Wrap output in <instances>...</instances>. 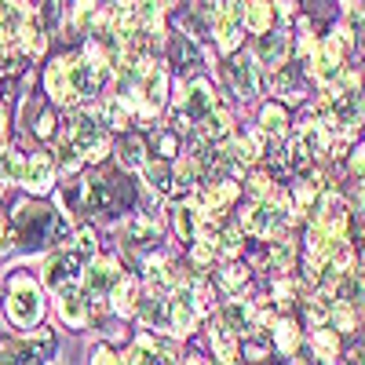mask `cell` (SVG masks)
Listing matches in <instances>:
<instances>
[{
    "label": "cell",
    "instance_id": "12",
    "mask_svg": "<svg viewBox=\"0 0 365 365\" xmlns=\"http://www.w3.org/2000/svg\"><path fill=\"white\" fill-rule=\"evenodd\" d=\"M55 311H58V318L66 322V329H88L91 311H88V299H84L77 289L58 292V296H55Z\"/></svg>",
    "mask_w": 365,
    "mask_h": 365
},
{
    "label": "cell",
    "instance_id": "14",
    "mask_svg": "<svg viewBox=\"0 0 365 365\" xmlns=\"http://www.w3.org/2000/svg\"><path fill=\"white\" fill-rule=\"evenodd\" d=\"M245 29L256 37L274 29V4L270 0H245Z\"/></svg>",
    "mask_w": 365,
    "mask_h": 365
},
{
    "label": "cell",
    "instance_id": "24",
    "mask_svg": "<svg viewBox=\"0 0 365 365\" xmlns=\"http://www.w3.org/2000/svg\"><path fill=\"white\" fill-rule=\"evenodd\" d=\"M34 135H37V139H51V135H55V110H51V106H44V110L37 113Z\"/></svg>",
    "mask_w": 365,
    "mask_h": 365
},
{
    "label": "cell",
    "instance_id": "11",
    "mask_svg": "<svg viewBox=\"0 0 365 365\" xmlns=\"http://www.w3.org/2000/svg\"><path fill=\"white\" fill-rule=\"evenodd\" d=\"M220 103H216V88H212L205 77H194L190 84H187V96H182V103H179V110L187 113L194 125L205 117V113H212Z\"/></svg>",
    "mask_w": 365,
    "mask_h": 365
},
{
    "label": "cell",
    "instance_id": "10",
    "mask_svg": "<svg viewBox=\"0 0 365 365\" xmlns=\"http://www.w3.org/2000/svg\"><path fill=\"white\" fill-rule=\"evenodd\" d=\"M165 48H168V63H172L175 70H182V73H194V70H201V63H205L201 44H197L194 37H187V34H168Z\"/></svg>",
    "mask_w": 365,
    "mask_h": 365
},
{
    "label": "cell",
    "instance_id": "18",
    "mask_svg": "<svg viewBox=\"0 0 365 365\" xmlns=\"http://www.w3.org/2000/svg\"><path fill=\"white\" fill-rule=\"evenodd\" d=\"M135 292H139V282L135 278H120L117 285H113V292H110V299H113V311L117 314H135V307H139V299H135Z\"/></svg>",
    "mask_w": 365,
    "mask_h": 365
},
{
    "label": "cell",
    "instance_id": "9",
    "mask_svg": "<svg viewBox=\"0 0 365 365\" xmlns=\"http://www.w3.org/2000/svg\"><path fill=\"white\" fill-rule=\"evenodd\" d=\"M158 227L154 220H146V216H128L125 227H120V245H128L132 252H154L158 249Z\"/></svg>",
    "mask_w": 365,
    "mask_h": 365
},
{
    "label": "cell",
    "instance_id": "20",
    "mask_svg": "<svg viewBox=\"0 0 365 365\" xmlns=\"http://www.w3.org/2000/svg\"><path fill=\"white\" fill-rule=\"evenodd\" d=\"M99 0H73V29L77 34H91L99 22Z\"/></svg>",
    "mask_w": 365,
    "mask_h": 365
},
{
    "label": "cell",
    "instance_id": "27",
    "mask_svg": "<svg viewBox=\"0 0 365 365\" xmlns=\"http://www.w3.org/2000/svg\"><path fill=\"white\" fill-rule=\"evenodd\" d=\"M4 245H11V241H8V216L0 212V249H4Z\"/></svg>",
    "mask_w": 365,
    "mask_h": 365
},
{
    "label": "cell",
    "instance_id": "2",
    "mask_svg": "<svg viewBox=\"0 0 365 365\" xmlns=\"http://www.w3.org/2000/svg\"><path fill=\"white\" fill-rule=\"evenodd\" d=\"M4 318L29 332V329H37V322L44 318V292L37 285V278H29L26 270L11 274L8 278V299H4Z\"/></svg>",
    "mask_w": 365,
    "mask_h": 365
},
{
    "label": "cell",
    "instance_id": "17",
    "mask_svg": "<svg viewBox=\"0 0 365 365\" xmlns=\"http://www.w3.org/2000/svg\"><path fill=\"white\" fill-rule=\"evenodd\" d=\"M270 332H274V347H278V354H285V358H289V354H296V351H299V344H303L299 325H296L292 318H282Z\"/></svg>",
    "mask_w": 365,
    "mask_h": 365
},
{
    "label": "cell",
    "instance_id": "13",
    "mask_svg": "<svg viewBox=\"0 0 365 365\" xmlns=\"http://www.w3.org/2000/svg\"><path fill=\"white\" fill-rule=\"evenodd\" d=\"M259 132L270 135V139H282L289 132V106L282 99L263 103V110H259Z\"/></svg>",
    "mask_w": 365,
    "mask_h": 365
},
{
    "label": "cell",
    "instance_id": "30",
    "mask_svg": "<svg viewBox=\"0 0 365 365\" xmlns=\"http://www.w3.org/2000/svg\"><path fill=\"white\" fill-rule=\"evenodd\" d=\"M208 365H234V361H220V358H216V361H208Z\"/></svg>",
    "mask_w": 365,
    "mask_h": 365
},
{
    "label": "cell",
    "instance_id": "22",
    "mask_svg": "<svg viewBox=\"0 0 365 365\" xmlns=\"http://www.w3.org/2000/svg\"><path fill=\"white\" fill-rule=\"evenodd\" d=\"M220 282L227 285L230 296H241V285L249 282V267H241V263H230L227 270H220Z\"/></svg>",
    "mask_w": 365,
    "mask_h": 365
},
{
    "label": "cell",
    "instance_id": "25",
    "mask_svg": "<svg viewBox=\"0 0 365 365\" xmlns=\"http://www.w3.org/2000/svg\"><path fill=\"white\" fill-rule=\"evenodd\" d=\"M91 365H120V358L113 354L110 344H99L96 351H91Z\"/></svg>",
    "mask_w": 365,
    "mask_h": 365
},
{
    "label": "cell",
    "instance_id": "15",
    "mask_svg": "<svg viewBox=\"0 0 365 365\" xmlns=\"http://www.w3.org/2000/svg\"><path fill=\"white\" fill-rule=\"evenodd\" d=\"M197 135H201L205 143H220V139H227V135H230V117L216 106L212 113H205V117L197 120Z\"/></svg>",
    "mask_w": 365,
    "mask_h": 365
},
{
    "label": "cell",
    "instance_id": "19",
    "mask_svg": "<svg viewBox=\"0 0 365 365\" xmlns=\"http://www.w3.org/2000/svg\"><path fill=\"white\" fill-rule=\"evenodd\" d=\"M172 223H175V234L182 241H197V230H201V212L190 208V205H182L172 212Z\"/></svg>",
    "mask_w": 365,
    "mask_h": 365
},
{
    "label": "cell",
    "instance_id": "4",
    "mask_svg": "<svg viewBox=\"0 0 365 365\" xmlns=\"http://www.w3.org/2000/svg\"><path fill=\"white\" fill-rule=\"evenodd\" d=\"M227 81H230L234 96L241 103H252L259 96V66H256V58L245 55V51H234L227 58Z\"/></svg>",
    "mask_w": 365,
    "mask_h": 365
},
{
    "label": "cell",
    "instance_id": "8",
    "mask_svg": "<svg viewBox=\"0 0 365 365\" xmlns=\"http://www.w3.org/2000/svg\"><path fill=\"white\" fill-rule=\"evenodd\" d=\"M252 58H256V66L278 73V70L289 63V37L282 34V29H270V34H263V37L256 41Z\"/></svg>",
    "mask_w": 365,
    "mask_h": 365
},
{
    "label": "cell",
    "instance_id": "28",
    "mask_svg": "<svg viewBox=\"0 0 365 365\" xmlns=\"http://www.w3.org/2000/svg\"><path fill=\"white\" fill-rule=\"evenodd\" d=\"M143 4H154V8L168 11V8H175V0H143Z\"/></svg>",
    "mask_w": 365,
    "mask_h": 365
},
{
    "label": "cell",
    "instance_id": "1",
    "mask_svg": "<svg viewBox=\"0 0 365 365\" xmlns=\"http://www.w3.org/2000/svg\"><path fill=\"white\" fill-rule=\"evenodd\" d=\"M11 227H15V241L22 249H48V245H58V241L70 237V227L58 212L44 208L37 197H26L15 205L11 212Z\"/></svg>",
    "mask_w": 365,
    "mask_h": 365
},
{
    "label": "cell",
    "instance_id": "5",
    "mask_svg": "<svg viewBox=\"0 0 365 365\" xmlns=\"http://www.w3.org/2000/svg\"><path fill=\"white\" fill-rule=\"evenodd\" d=\"M81 256L77 252H55L48 263H44V285L58 296L66 289H77L81 285Z\"/></svg>",
    "mask_w": 365,
    "mask_h": 365
},
{
    "label": "cell",
    "instance_id": "29",
    "mask_svg": "<svg viewBox=\"0 0 365 365\" xmlns=\"http://www.w3.org/2000/svg\"><path fill=\"white\" fill-rule=\"evenodd\" d=\"M182 365H208L201 354H187V358H182Z\"/></svg>",
    "mask_w": 365,
    "mask_h": 365
},
{
    "label": "cell",
    "instance_id": "23",
    "mask_svg": "<svg viewBox=\"0 0 365 365\" xmlns=\"http://www.w3.org/2000/svg\"><path fill=\"white\" fill-rule=\"evenodd\" d=\"M73 237H77L73 252H77L81 259H84V256H88V259H91V256H99V237H96V230H91V227H81Z\"/></svg>",
    "mask_w": 365,
    "mask_h": 365
},
{
    "label": "cell",
    "instance_id": "3",
    "mask_svg": "<svg viewBox=\"0 0 365 365\" xmlns=\"http://www.w3.org/2000/svg\"><path fill=\"white\" fill-rule=\"evenodd\" d=\"M128 201V182H120L117 175H96L91 182H84V208L91 216H117L125 212Z\"/></svg>",
    "mask_w": 365,
    "mask_h": 365
},
{
    "label": "cell",
    "instance_id": "21",
    "mask_svg": "<svg viewBox=\"0 0 365 365\" xmlns=\"http://www.w3.org/2000/svg\"><path fill=\"white\" fill-rule=\"evenodd\" d=\"M154 154H158L161 161H172L175 154H182V143H179V132H175V128H161V132L154 135Z\"/></svg>",
    "mask_w": 365,
    "mask_h": 365
},
{
    "label": "cell",
    "instance_id": "7",
    "mask_svg": "<svg viewBox=\"0 0 365 365\" xmlns=\"http://www.w3.org/2000/svg\"><path fill=\"white\" fill-rule=\"evenodd\" d=\"M22 187L29 197H44L55 190V161L51 154H34V158H26V172H22Z\"/></svg>",
    "mask_w": 365,
    "mask_h": 365
},
{
    "label": "cell",
    "instance_id": "6",
    "mask_svg": "<svg viewBox=\"0 0 365 365\" xmlns=\"http://www.w3.org/2000/svg\"><path fill=\"white\" fill-rule=\"evenodd\" d=\"M117 282H120V267H117V259H110V256L91 259V263H88V270L81 274L84 299H103V296H110Z\"/></svg>",
    "mask_w": 365,
    "mask_h": 365
},
{
    "label": "cell",
    "instance_id": "26",
    "mask_svg": "<svg viewBox=\"0 0 365 365\" xmlns=\"http://www.w3.org/2000/svg\"><path fill=\"white\" fill-rule=\"evenodd\" d=\"M347 365H365V332H358V340L347 354Z\"/></svg>",
    "mask_w": 365,
    "mask_h": 365
},
{
    "label": "cell",
    "instance_id": "16",
    "mask_svg": "<svg viewBox=\"0 0 365 365\" xmlns=\"http://www.w3.org/2000/svg\"><path fill=\"white\" fill-rule=\"evenodd\" d=\"M117 158H120V165L125 168H143L150 158H146V143H143V135H135V132H125V139H120V146H117Z\"/></svg>",
    "mask_w": 365,
    "mask_h": 365
}]
</instances>
